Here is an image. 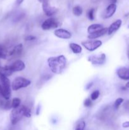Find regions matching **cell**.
<instances>
[{
	"mask_svg": "<svg viewBox=\"0 0 129 130\" xmlns=\"http://www.w3.org/2000/svg\"><path fill=\"white\" fill-rule=\"evenodd\" d=\"M51 71L56 74H60L64 71L67 63V59L64 55L49 57L47 60Z\"/></svg>",
	"mask_w": 129,
	"mask_h": 130,
	"instance_id": "obj_1",
	"label": "cell"
},
{
	"mask_svg": "<svg viewBox=\"0 0 129 130\" xmlns=\"http://www.w3.org/2000/svg\"><path fill=\"white\" fill-rule=\"evenodd\" d=\"M1 85H0V95L3 99L10 100L11 95V84L8 77L0 76Z\"/></svg>",
	"mask_w": 129,
	"mask_h": 130,
	"instance_id": "obj_2",
	"label": "cell"
},
{
	"mask_svg": "<svg viewBox=\"0 0 129 130\" xmlns=\"http://www.w3.org/2000/svg\"><path fill=\"white\" fill-rule=\"evenodd\" d=\"M26 106L20 105L18 107L13 109L10 113V121L13 125L17 124L24 116Z\"/></svg>",
	"mask_w": 129,
	"mask_h": 130,
	"instance_id": "obj_3",
	"label": "cell"
},
{
	"mask_svg": "<svg viewBox=\"0 0 129 130\" xmlns=\"http://www.w3.org/2000/svg\"><path fill=\"white\" fill-rule=\"evenodd\" d=\"M31 84V81L24 77H16L14 79L11 83V88L14 91H18L22 88H24Z\"/></svg>",
	"mask_w": 129,
	"mask_h": 130,
	"instance_id": "obj_4",
	"label": "cell"
},
{
	"mask_svg": "<svg viewBox=\"0 0 129 130\" xmlns=\"http://www.w3.org/2000/svg\"><path fill=\"white\" fill-rule=\"evenodd\" d=\"M81 44L89 52H94L102 46V42L100 40L92 39V40L82 41Z\"/></svg>",
	"mask_w": 129,
	"mask_h": 130,
	"instance_id": "obj_5",
	"label": "cell"
},
{
	"mask_svg": "<svg viewBox=\"0 0 129 130\" xmlns=\"http://www.w3.org/2000/svg\"><path fill=\"white\" fill-rule=\"evenodd\" d=\"M59 25V23L57 19L54 18H49L44 20L41 24V28L44 30H48L52 29H56Z\"/></svg>",
	"mask_w": 129,
	"mask_h": 130,
	"instance_id": "obj_6",
	"label": "cell"
},
{
	"mask_svg": "<svg viewBox=\"0 0 129 130\" xmlns=\"http://www.w3.org/2000/svg\"><path fill=\"white\" fill-rule=\"evenodd\" d=\"M106 56L104 53H101L99 55H91L88 57V61L92 65L101 66L106 62Z\"/></svg>",
	"mask_w": 129,
	"mask_h": 130,
	"instance_id": "obj_7",
	"label": "cell"
},
{
	"mask_svg": "<svg viewBox=\"0 0 129 130\" xmlns=\"http://www.w3.org/2000/svg\"><path fill=\"white\" fill-rule=\"evenodd\" d=\"M42 10L44 13L48 17L53 16L58 12V9L56 8L51 6L48 0H44L42 3Z\"/></svg>",
	"mask_w": 129,
	"mask_h": 130,
	"instance_id": "obj_8",
	"label": "cell"
},
{
	"mask_svg": "<svg viewBox=\"0 0 129 130\" xmlns=\"http://www.w3.org/2000/svg\"><path fill=\"white\" fill-rule=\"evenodd\" d=\"M54 34L57 38L62 39H69L72 38V34L70 32L62 28L56 29L54 32Z\"/></svg>",
	"mask_w": 129,
	"mask_h": 130,
	"instance_id": "obj_9",
	"label": "cell"
},
{
	"mask_svg": "<svg viewBox=\"0 0 129 130\" xmlns=\"http://www.w3.org/2000/svg\"><path fill=\"white\" fill-rule=\"evenodd\" d=\"M9 67H10V69L13 71V72H20L25 69V64L21 60H17L13 63H11L10 66H9Z\"/></svg>",
	"mask_w": 129,
	"mask_h": 130,
	"instance_id": "obj_10",
	"label": "cell"
},
{
	"mask_svg": "<svg viewBox=\"0 0 129 130\" xmlns=\"http://www.w3.org/2000/svg\"><path fill=\"white\" fill-rule=\"evenodd\" d=\"M118 77L124 81H129V68L121 67L116 70Z\"/></svg>",
	"mask_w": 129,
	"mask_h": 130,
	"instance_id": "obj_11",
	"label": "cell"
},
{
	"mask_svg": "<svg viewBox=\"0 0 129 130\" xmlns=\"http://www.w3.org/2000/svg\"><path fill=\"white\" fill-rule=\"evenodd\" d=\"M122 24V20L121 19H118L116 21L113 22L111 25H110L108 28V35H111V34H114L116 32L121 26Z\"/></svg>",
	"mask_w": 129,
	"mask_h": 130,
	"instance_id": "obj_12",
	"label": "cell"
},
{
	"mask_svg": "<svg viewBox=\"0 0 129 130\" xmlns=\"http://www.w3.org/2000/svg\"><path fill=\"white\" fill-rule=\"evenodd\" d=\"M116 4L111 3L110 5L108 6V7L106 8L105 13L104 14V18L106 19H110L111 17L113 16L114 14L115 13L116 11Z\"/></svg>",
	"mask_w": 129,
	"mask_h": 130,
	"instance_id": "obj_13",
	"label": "cell"
},
{
	"mask_svg": "<svg viewBox=\"0 0 129 130\" xmlns=\"http://www.w3.org/2000/svg\"><path fill=\"white\" fill-rule=\"evenodd\" d=\"M23 52V44L22 43L15 46L8 52V57H16L21 55Z\"/></svg>",
	"mask_w": 129,
	"mask_h": 130,
	"instance_id": "obj_14",
	"label": "cell"
},
{
	"mask_svg": "<svg viewBox=\"0 0 129 130\" xmlns=\"http://www.w3.org/2000/svg\"><path fill=\"white\" fill-rule=\"evenodd\" d=\"M107 32H108V28L103 27L102 29H101V30H98V31L96 32L89 34L87 38H88V39H97V38H100V37L103 36H104L105 34H107Z\"/></svg>",
	"mask_w": 129,
	"mask_h": 130,
	"instance_id": "obj_15",
	"label": "cell"
},
{
	"mask_svg": "<svg viewBox=\"0 0 129 130\" xmlns=\"http://www.w3.org/2000/svg\"><path fill=\"white\" fill-rule=\"evenodd\" d=\"M70 49L75 54H80L82 52V48L80 44L75 43H71L69 44Z\"/></svg>",
	"mask_w": 129,
	"mask_h": 130,
	"instance_id": "obj_16",
	"label": "cell"
},
{
	"mask_svg": "<svg viewBox=\"0 0 129 130\" xmlns=\"http://www.w3.org/2000/svg\"><path fill=\"white\" fill-rule=\"evenodd\" d=\"M103 28L102 25L99 24H92V25H89L87 28V32L89 33V34H92V33H94L98 31V30H101V29Z\"/></svg>",
	"mask_w": 129,
	"mask_h": 130,
	"instance_id": "obj_17",
	"label": "cell"
},
{
	"mask_svg": "<svg viewBox=\"0 0 129 130\" xmlns=\"http://www.w3.org/2000/svg\"><path fill=\"white\" fill-rule=\"evenodd\" d=\"M0 108L4 110H9L11 109V101L6 99H0Z\"/></svg>",
	"mask_w": 129,
	"mask_h": 130,
	"instance_id": "obj_18",
	"label": "cell"
},
{
	"mask_svg": "<svg viewBox=\"0 0 129 130\" xmlns=\"http://www.w3.org/2000/svg\"><path fill=\"white\" fill-rule=\"evenodd\" d=\"M13 73V71L10 69V67L5 66V67H1L0 66V76H6L8 77L10 76Z\"/></svg>",
	"mask_w": 129,
	"mask_h": 130,
	"instance_id": "obj_19",
	"label": "cell"
},
{
	"mask_svg": "<svg viewBox=\"0 0 129 130\" xmlns=\"http://www.w3.org/2000/svg\"><path fill=\"white\" fill-rule=\"evenodd\" d=\"M8 52L5 46L0 44V58L6 59L8 57Z\"/></svg>",
	"mask_w": 129,
	"mask_h": 130,
	"instance_id": "obj_20",
	"label": "cell"
},
{
	"mask_svg": "<svg viewBox=\"0 0 129 130\" xmlns=\"http://www.w3.org/2000/svg\"><path fill=\"white\" fill-rule=\"evenodd\" d=\"M72 12L73 14L76 17H80V15H82V13H83V9L79 5H77V6H74L73 8V10H72Z\"/></svg>",
	"mask_w": 129,
	"mask_h": 130,
	"instance_id": "obj_21",
	"label": "cell"
},
{
	"mask_svg": "<svg viewBox=\"0 0 129 130\" xmlns=\"http://www.w3.org/2000/svg\"><path fill=\"white\" fill-rule=\"evenodd\" d=\"M21 104V100L19 98H14L11 100V107L12 109L18 107Z\"/></svg>",
	"mask_w": 129,
	"mask_h": 130,
	"instance_id": "obj_22",
	"label": "cell"
},
{
	"mask_svg": "<svg viewBox=\"0 0 129 130\" xmlns=\"http://www.w3.org/2000/svg\"><path fill=\"white\" fill-rule=\"evenodd\" d=\"M124 101V99L122 98H118L116 100H115V103H114V108H115V110H118L119 109V107H120V105H121L123 102Z\"/></svg>",
	"mask_w": 129,
	"mask_h": 130,
	"instance_id": "obj_23",
	"label": "cell"
},
{
	"mask_svg": "<svg viewBox=\"0 0 129 130\" xmlns=\"http://www.w3.org/2000/svg\"><path fill=\"white\" fill-rule=\"evenodd\" d=\"M85 128V122L84 121H80L77 124L75 130H84Z\"/></svg>",
	"mask_w": 129,
	"mask_h": 130,
	"instance_id": "obj_24",
	"label": "cell"
},
{
	"mask_svg": "<svg viewBox=\"0 0 129 130\" xmlns=\"http://www.w3.org/2000/svg\"><path fill=\"white\" fill-rule=\"evenodd\" d=\"M100 95V91L98 90H95V91H92V93L91 94V99L92 101L96 100L99 98Z\"/></svg>",
	"mask_w": 129,
	"mask_h": 130,
	"instance_id": "obj_25",
	"label": "cell"
},
{
	"mask_svg": "<svg viewBox=\"0 0 129 130\" xmlns=\"http://www.w3.org/2000/svg\"><path fill=\"white\" fill-rule=\"evenodd\" d=\"M94 8H91L88 11V13H87V17H88L89 19L90 20H93L94 19Z\"/></svg>",
	"mask_w": 129,
	"mask_h": 130,
	"instance_id": "obj_26",
	"label": "cell"
},
{
	"mask_svg": "<svg viewBox=\"0 0 129 130\" xmlns=\"http://www.w3.org/2000/svg\"><path fill=\"white\" fill-rule=\"evenodd\" d=\"M83 105H84L85 107H90L92 105V100L91 99H89V98H87V99H86L84 100Z\"/></svg>",
	"mask_w": 129,
	"mask_h": 130,
	"instance_id": "obj_27",
	"label": "cell"
},
{
	"mask_svg": "<svg viewBox=\"0 0 129 130\" xmlns=\"http://www.w3.org/2000/svg\"><path fill=\"white\" fill-rule=\"evenodd\" d=\"M31 109H30V108L26 106L25 110V113H24V117H26V118H30V117H31Z\"/></svg>",
	"mask_w": 129,
	"mask_h": 130,
	"instance_id": "obj_28",
	"label": "cell"
},
{
	"mask_svg": "<svg viewBox=\"0 0 129 130\" xmlns=\"http://www.w3.org/2000/svg\"><path fill=\"white\" fill-rule=\"evenodd\" d=\"M36 39V37L34 36L33 35H29L27 36L26 38H25V40L26 41H34Z\"/></svg>",
	"mask_w": 129,
	"mask_h": 130,
	"instance_id": "obj_29",
	"label": "cell"
},
{
	"mask_svg": "<svg viewBox=\"0 0 129 130\" xmlns=\"http://www.w3.org/2000/svg\"><path fill=\"white\" fill-rule=\"evenodd\" d=\"M123 128H129V121H126L122 124Z\"/></svg>",
	"mask_w": 129,
	"mask_h": 130,
	"instance_id": "obj_30",
	"label": "cell"
},
{
	"mask_svg": "<svg viewBox=\"0 0 129 130\" xmlns=\"http://www.w3.org/2000/svg\"><path fill=\"white\" fill-rule=\"evenodd\" d=\"M92 85H93V83H89L88 85L86 86V90H89V89L92 87Z\"/></svg>",
	"mask_w": 129,
	"mask_h": 130,
	"instance_id": "obj_31",
	"label": "cell"
},
{
	"mask_svg": "<svg viewBox=\"0 0 129 130\" xmlns=\"http://www.w3.org/2000/svg\"><path fill=\"white\" fill-rule=\"evenodd\" d=\"M24 0H16V3L18 5H21L23 2H24Z\"/></svg>",
	"mask_w": 129,
	"mask_h": 130,
	"instance_id": "obj_32",
	"label": "cell"
},
{
	"mask_svg": "<svg viewBox=\"0 0 129 130\" xmlns=\"http://www.w3.org/2000/svg\"><path fill=\"white\" fill-rule=\"evenodd\" d=\"M37 115H39V106L37 107Z\"/></svg>",
	"mask_w": 129,
	"mask_h": 130,
	"instance_id": "obj_33",
	"label": "cell"
},
{
	"mask_svg": "<svg viewBox=\"0 0 129 130\" xmlns=\"http://www.w3.org/2000/svg\"><path fill=\"white\" fill-rule=\"evenodd\" d=\"M111 2V3H114V4H116V1H117V0H110Z\"/></svg>",
	"mask_w": 129,
	"mask_h": 130,
	"instance_id": "obj_34",
	"label": "cell"
},
{
	"mask_svg": "<svg viewBox=\"0 0 129 130\" xmlns=\"http://www.w3.org/2000/svg\"><path fill=\"white\" fill-rule=\"evenodd\" d=\"M125 87H126V88H129V81L126 83V84L125 85Z\"/></svg>",
	"mask_w": 129,
	"mask_h": 130,
	"instance_id": "obj_35",
	"label": "cell"
},
{
	"mask_svg": "<svg viewBox=\"0 0 129 130\" xmlns=\"http://www.w3.org/2000/svg\"><path fill=\"white\" fill-rule=\"evenodd\" d=\"M127 57L129 59V49L128 50V51H127Z\"/></svg>",
	"mask_w": 129,
	"mask_h": 130,
	"instance_id": "obj_36",
	"label": "cell"
},
{
	"mask_svg": "<svg viewBox=\"0 0 129 130\" xmlns=\"http://www.w3.org/2000/svg\"><path fill=\"white\" fill-rule=\"evenodd\" d=\"M38 1H39L40 3H42L44 0H38Z\"/></svg>",
	"mask_w": 129,
	"mask_h": 130,
	"instance_id": "obj_37",
	"label": "cell"
},
{
	"mask_svg": "<svg viewBox=\"0 0 129 130\" xmlns=\"http://www.w3.org/2000/svg\"><path fill=\"white\" fill-rule=\"evenodd\" d=\"M127 27H128V29H129V24H128V25Z\"/></svg>",
	"mask_w": 129,
	"mask_h": 130,
	"instance_id": "obj_38",
	"label": "cell"
}]
</instances>
